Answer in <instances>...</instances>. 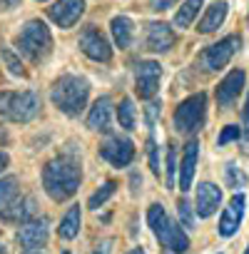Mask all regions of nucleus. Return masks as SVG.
Masks as SVG:
<instances>
[{"label": "nucleus", "instance_id": "nucleus-36", "mask_svg": "<svg viewBox=\"0 0 249 254\" xmlns=\"http://www.w3.org/2000/svg\"><path fill=\"white\" fill-rule=\"evenodd\" d=\"M20 5V0H0V10H15Z\"/></svg>", "mask_w": 249, "mask_h": 254}, {"label": "nucleus", "instance_id": "nucleus-30", "mask_svg": "<svg viewBox=\"0 0 249 254\" xmlns=\"http://www.w3.org/2000/svg\"><path fill=\"white\" fill-rule=\"evenodd\" d=\"M175 172H177V152L175 147H167V187H175Z\"/></svg>", "mask_w": 249, "mask_h": 254}, {"label": "nucleus", "instance_id": "nucleus-27", "mask_svg": "<svg viewBox=\"0 0 249 254\" xmlns=\"http://www.w3.org/2000/svg\"><path fill=\"white\" fill-rule=\"evenodd\" d=\"M224 175H227V185L229 187H234V190H242V187H247V175L234 165V162H227V167H224Z\"/></svg>", "mask_w": 249, "mask_h": 254}, {"label": "nucleus", "instance_id": "nucleus-23", "mask_svg": "<svg viewBox=\"0 0 249 254\" xmlns=\"http://www.w3.org/2000/svg\"><path fill=\"white\" fill-rule=\"evenodd\" d=\"M199 8H202V0H185V3L180 5V10L175 13V25H177L180 30H182V28H189L192 20L197 18Z\"/></svg>", "mask_w": 249, "mask_h": 254}, {"label": "nucleus", "instance_id": "nucleus-33", "mask_svg": "<svg viewBox=\"0 0 249 254\" xmlns=\"http://www.w3.org/2000/svg\"><path fill=\"white\" fill-rule=\"evenodd\" d=\"M110 252H112V239H102V242L95 247L92 254H110Z\"/></svg>", "mask_w": 249, "mask_h": 254}, {"label": "nucleus", "instance_id": "nucleus-35", "mask_svg": "<svg viewBox=\"0 0 249 254\" xmlns=\"http://www.w3.org/2000/svg\"><path fill=\"white\" fill-rule=\"evenodd\" d=\"M242 117H244V130H242V135H244V137H249V95H247V105H244Z\"/></svg>", "mask_w": 249, "mask_h": 254}, {"label": "nucleus", "instance_id": "nucleus-34", "mask_svg": "<svg viewBox=\"0 0 249 254\" xmlns=\"http://www.w3.org/2000/svg\"><path fill=\"white\" fill-rule=\"evenodd\" d=\"M175 3H177V0H155V3H152V10H170Z\"/></svg>", "mask_w": 249, "mask_h": 254}, {"label": "nucleus", "instance_id": "nucleus-41", "mask_svg": "<svg viewBox=\"0 0 249 254\" xmlns=\"http://www.w3.org/2000/svg\"><path fill=\"white\" fill-rule=\"evenodd\" d=\"M0 254H5V247H0Z\"/></svg>", "mask_w": 249, "mask_h": 254}, {"label": "nucleus", "instance_id": "nucleus-38", "mask_svg": "<svg viewBox=\"0 0 249 254\" xmlns=\"http://www.w3.org/2000/svg\"><path fill=\"white\" fill-rule=\"evenodd\" d=\"M0 142H3V145H5V142H8V132H5V130H3V127H0Z\"/></svg>", "mask_w": 249, "mask_h": 254}, {"label": "nucleus", "instance_id": "nucleus-28", "mask_svg": "<svg viewBox=\"0 0 249 254\" xmlns=\"http://www.w3.org/2000/svg\"><path fill=\"white\" fill-rule=\"evenodd\" d=\"M239 137H242L239 125H227L224 130L219 132V137H217V145H219V147H224L227 142H234V140H239Z\"/></svg>", "mask_w": 249, "mask_h": 254}, {"label": "nucleus", "instance_id": "nucleus-15", "mask_svg": "<svg viewBox=\"0 0 249 254\" xmlns=\"http://www.w3.org/2000/svg\"><path fill=\"white\" fill-rule=\"evenodd\" d=\"M219 204H222V190L217 185H212V182H199V187H197V207H194L197 214L202 219H207V217H212L219 209Z\"/></svg>", "mask_w": 249, "mask_h": 254}, {"label": "nucleus", "instance_id": "nucleus-40", "mask_svg": "<svg viewBox=\"0 0 249 254\" xmlns=\"http://www.w3.org/2000/svg\"><path fill=\"white\" fill-rule=\"evenodd\" d=\"M25 254H40L38 249H25Z\"/></svg>", "mask_w": 249, "mask_h": 254}, {"label": "nucleus", "instance_id": "nucleus-14", "mask_svg": "<svg viewBox=\"0 0 249 254\" xmlns=\"http://www.w3.org/2000/svg\"><path fill=\"white\" fill-rule=\"evenodd\" d=\"M244 80H247V72L244 70H232L222 82H219V87H217V105L219 107H229L237 97H239V92H242V87H244Z\"/></svg>", "mask_w": 249, "mask_h": 254}, {"label": "nucleus", "instance_id": "nucleus-42", "mask_svg": "<svg viewBox=\"0 0 249 254\" xmlns=\"http://www.w3.org/2000/svg\"><path fill=\"white\" fill-rule=\"evenodd\" d=\"M244 254H249V247H247V252H244Z\"/></svg>", "mask_w": 249, "mask_h": 254}, {"label": "nucleus", "instance_id": "nucleus-26", "mask_svg": "<svg viewBox=\"0 0 249 254\" xmlns=\"http://www.w3.org/2000/svg\"><path fill=\"white\" fill-rule=\"evenodd\" d=\"M0 55H3V60H5V65H8V70L13 72V75H18V77H25V67H23V63H20V58L8 48V45H3L0 48Z\"/></svg>", "mask_w": 249, "mask_h": 254}, {"label": "nucleus", "instance_id": "nucleus-25", "mask_svg": "<svg viewBox=\"0 0 249 254\" xmlns=\"http://www.w3.org/2000/svg\"><path fill=\"white\" fill-rule=\"evenodd\" d=\"M115 187H117V185H115L112 180H110V182H105V185H102V187H100V190H97L92 197H90L87 207H90V209H100V207H102V204H105V202H107L112 194H115Z\"/></svg>", "mask_w": 249, "mask_h": 254}, {"label": "nucleus", "instance_id": "nucleus-7", "mask_svg": "<svg viewBox=\"0 0 249 254\" xmlns=\"http://www.w3.org/2000/svg\"><path fill=\"white\" fill-rule=\"evenodd\" d=\"M239 48H242V38L239 35H227V38H222L219 43H214L204 50L202 63H204L207 70H219L239 53Z\"/></svg>", "mask_w": 249, "mask_h": 254}, {"label": "nucleus", "instance_id": "nucleus-1", "mask_svg": "<svg viewBox=\"0 0 249 254\" xmlns=\"http://www.w3.org/2000/svg\"><path fill=\"white\" fill-rule=\"evenodd\" d=\"M80 165L75 157H67V155H60L55 160H50L43 170V185H45V192L50 194V199L55 202H65L70 199L77 187H80Z\"/></svg>", "mask_w": 249, "mask_h": 254}, {"label": "nucleus", "instance_id": "nucleus-9", "mask_svg": "<svg viewBox=\"0 0 249 254\" xmlns=\"http://www.w3.org/2000/svg\"><path fill=\"white\" fill-rule=\"evenodd\" d=\"M100 155L115 167H127L135 157V147L127 137H110L105 145H100Z\"/></svg>", "mask_w": 249, "mask_h": 254}, {"label": "nucleus", "instance_id": "nucleus-5", "mask_svg": "<svg viewBox=\"0 0 249 254\" xmlns=\"http://www.w3.org/2000/svg\"><path fill=\"white\" fill-rule=\"evenodd\" d=\"M40 97L33 90L25 92H0V117L13 122H30L40 115Z\"/></svg>", "mask_w": 249, "mask_h": 254}, {"label": "nucleus", "instance_id": "nucleus-8", "mask_svg": "<svg viewBox=\"0 0 249 254\" xmlns=\"http://www.w3.org/2000/svg\"><path fill=\"white\" fill-rule=\"evenodd\" d=\"M77 45H80V50H82L90 60H95V63H110V58H112V48H110L107 38H105L95 25H90V28H85V30L80 33Z\"/></svg>", "mask_w": 249, "mask_h": 254}, {"label": "nucleus", "instance_id": "nucleus-10", "mask_svg": "<svg viewBox=\"0 0 249 254\" xmlns=\"http://www.w3.org/2000/svg\"><path fill=\"white\" fill-rule=\"evenodd\" d=\"M85 13V0H58L55 5L48 8L50 20L58 28H72Z\"/></svg>", "mask_w": 249, "mask_h": 254}, {"label": "nucleus", "instance_id": "nucleus-32", "mask_svg": "<svg viewBox=\"0 0 249 254\" xmlns=\"http://www.w3.org/2000/svg\"><path fill=\"white\" fill-rule=\"evenodd\" d=\"M160 110H162V105H160L157 100L147 105V125H155V120H157V115H160Z\"/></svg>", "mask_w": 249, "mask_h": 254}, {"label": "nucleus", "instance_id": "nucleus-21", "mask_svg": "<svg viewBox=\"0 0 249 254\" xmlns=\"http://www.w3.org/2000/svg\"><path fill=\"white\" fill-rule=\"evenodd\" d=\"M110 30H112L115 45H117L120 50H127V48H130V43H132V20H130L127 15H117V18H112Z\"/></svg>", "mask_w": 249, "mask_h": 254}, {"label": "nucleus", "instance_id": "nucleus-2", "mask_svg": "<svg viewBox=\"0 0 249 254\" xmlns=\"http://www.w3.org/2000/svg\"><path fill=\"white\" fill-rule=\"evenodd\" d=\"M87 97H90V82L80 75H62L60 80H55L53 92H50L53 105L70 117L82 112V107L87 105Z\"/></svg>", "mask_w": 249, "mask_h": 254}, {"label": "nucleus", "instance_id": "nucleus-6", "mask_svg": "<svg viewBox=\"0 0 249 254\" xmlns=\"http://www.w3.org/2000/svg\"><path fill=\"white\" fill-rule=\"evenodd\" d=\"M204 112H207V95L204 92L189 95L175 110V130L185 132V135L197 132L199 127L204 125Z\"/></svg>", "mask_w": 249, "mask_h": 254}, {"label": "nucleus", "instance_id": "nucleus-24", "mask_svg": "<svg viewBox=\"0 0 249 254\" xmlns=\"http://www.w3.org/2000/svg\"><path fill=\"white\" fill-rule=\"evenodd\" d=\"M117 120H120V127H122V130H135L137 112H135V105H132L130 97H124V100L117 105Z\"/></svg>", "mask_w": 249, "mask_h": 254}, {"label": "nucleus", "instance_id": "nucleus-17", "mask_svg": "<svg viewBox=\"0 0 249 254\" xmlns=\"http://www.w3.org/2000/svg\"><path fill=\"white\" fill-rule=\"evenodd\" d=\"M110 115H112V100L107 95L97 97L95 105L90 107V115H87V127L97 132H110Z\"/></svg>", "mask_w": 249, "mask_h": 254}, {"label": "nucleus", "instance_id": "nucleus-19", "mask_svg": "<svg viewBox=\"0 0 249 254\" xmlns=\"http://www.w3.org/2000/svg\"><path fill=\"white\" fill-rule=\"evenodd\" d=\"M20 199H23L20 197V182L15 177L0 180V219H5Z\"/></svg>", "mask_w": 249, "mask_h": 254}, {"label": "nucleus", "instance_id": "nucleus-4", "mask_svg": "<svg viewBox=\"0 0 249 254\" xmlns=\"http://www.w3.org/2000/svg\"><path fill=\"white\" fill-rule=\"evenodd\" d=\"M15 45L30 63H43L53 50V35H50V30L43 20H30L18 33Z\"/></svg>", "mask_w": 249, "mask_h": 254}, {"label": "nucleus", "instance_id": "nucleus-3", "mask_svg": "<svg viewBox=\"0 0 249 254\" xmlns=\"http://www.w3.org/2000/svg\"><path fill=\"white\" fill-rule=\"evenodd\" d=\"M147 222H150L155 237L160 239V244L167 247L170 252L185 254V252L189 249V237L180 229V224H175V222L167 217V212H165L162 204H152V207L147 209Z\"/></svg>", "mask_w": 249, "mask_h": 254}, {"label": "nucleus", "instance_id": "nucleus-20", "mask_svg": "<svg viewBox=\"0 0 249 254\" xmlns=\"http://www.w3.org/2000/svg\"><path fill=\"white\" fill-rule=\"evenodd\" d=\"M227 10H229V5H227V0H214V3L204 10V15H202V20H199V33H214L222 23H224V18H227Z\"/></svg>", "mask_w": 249, "mask_h": 254}, {"label": "nucleus", "instance_id": "nucleus-18", "mask_svg": "<svg viewBox=\"0 0 249 254\" xmlns=\"http://www.w3.org/2000/svg\"><path fill=\"white\" fill-rule=\"evenodd\" d=\"M197 157H199V142L192 140V142H187V147H185L182 167H180V190H182V192H187V190L192 187L194 170H197Z\"/></svg>", "mask_w": 249, "mask_h": 254}, {"label": "nucleus", "instance_id": "nucleus-39", "mask_svg": "<svg viewBox=\"0 0 249 254\" xmlns=\"http://www.w3.org/2000/svg\"><path fill=\"white\" fill-rule=\"evenodd\" d=\"M130 254H145V252H142V249H140V247H137V249H132V252H130Z\"/></svg>", "mask_w": 249, "mask_h": 254}, {"label": "nucleus", "instance_id": "nucleus-31", "mask_svg": "<svg viewBox=\"0 0 249 254\" xmlns=\"http://www.w3.org/2000/svg\"><path fill=\"white\" fill-rule=\"evenodd\" d=\"M147 155H150V167H152V172L160 177V155H157L155 140H147Z\"/></svg>", "mask_w": 249, "mask_h": 254}, {"label": "nucleus", "instance_id": "nucleus-37", "mask_svg": "<svg viewBox=\"0 0 249 254\" xmlns=\"http://www.w3.org/2000/svg\"><path fill=\"white\" fill-rule=\"evenodd\" d=\"M5 167H8V155H5V152H0V172H3Z\"/></svg>", "mask_w": 249, "mask_h": 254}, {"label": "nucleus", "instance_id": "nucleus-11", "mask_svg": "<svg viewBox=\"0 0 249 254\" xmlns=\"http://www.w3.org/2000/svg\"><path fill=\"white\" fill-rule=\"evenodd\" d=\"M160 77H162V67L160 63H152V60H145L137 65V95L142 100H152L160 90Z\"/></svg>", "mask_w": 249, "mask_h": 254}, {"label": "nucleus", "instance_id": "nucleus-29", "mask_svg": "<svg viewBox=\"0 0 249 254\" xmlns=\"http://www.w3.org/2000/svg\"><path fill=\"white\" fill-rule=\"evenodd\" d=\"M177 214H180V222H182V227L192 229V224H194V217H192V204H189L187 199H180V202H177Z\"/></svg>", "mask_w": 249, "mask_h": 254}, {"label": "nucleus", "instance_id": "nucleus-12", "mask_svg": "<svg viewBox=\"0 0 249 254\" xmlns=\"http://www.w3.org/2000/svg\"><path fill=\"white\" fill-rule=\"evenodd\" d=\"M244 204H247V199H244L242 192H237V194L229 199V204L224 207V212H222V217H219V224H217L219 237H232V234H237V229H239V224H242V219H244Z\"/></svg>", "mask_w": 249, "mask_h": 254}, {"label": "nucleus", "instance_id": "nucleus-13", "mask_svg": "<svg viewBox=\"0 0 249 254\" xmlns=\"http://www.w3.org/2000/svg\"><path fill=\"white\" fill-rule=\"evenodd\" d=\"M18 242L23 249H40L48 242V219H28L18 229Z\"/></svg>", "mask_w": 249, "mask_h": 254}, {"label": "nucleus", "instance_id": "nucleus-16", "mask_svg": "<svg viewBox=\"0 0 249 254\" xmlns=\"http://www.w3.org/2000/svg\"><path fill=\"white\" fill-rule=\"evenodd\" d=\"M145 40H147V48H150L152 53H167V50L175 45L177 35H175V30H172L167 23H150Z\"/></svg>", "mask_w": 249, "mask_h": 254}, {"label": "nucleus", "instance_id": "nucleus-22", "mask_svg": "<svg viewBox=\"0 0 249 254\" xmlns=\"http://www.w3.org/2000/svg\"><path fill=\"white\" fill-rule=\"evenodd\" d=\"M80 222H82V214H80V204H72L65 217L60 219V227H58V234L62 239H75L77 232H80Z\"/></svg>", "mask_w": 249, "mask_h": 254}]
</instances>
